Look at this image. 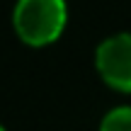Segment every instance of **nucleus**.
Listing matches in <instances>:
<instances>
[{
    "label": "nucleus",
    "instance_id": "1",
    "mask_svg": "<svg viewBox=\"0 0 131 131\" xmlns=\"http://www.w3.org/2000/svg\"><path fill=\"white\" fill-rule=\"evenodd\" d=\"M66 27L63 0H19L15 7V29L29 46H46Z\"/></svg>",
    "mask_w": 131,
    "mask_h": 131
},
{
    "label": "nucleus",
    "instance_id": "3",
    "mask_svg": "<svg viewBox=\"0 0 131 131\" xmlns=\"http://www.w3.org/2000/svg\"><path fill=\"white\" fill-rule=\"evenodd\" d=\"M100 131H131V107L112 109V112L102 119Z\"/></svg>",
    "mask_w": 131,
    "mask_h": 131
},
{
    "label": "nucleus",
    "instance_id": "2",
    "mask_svg": "<svg viewBox=\"0 0 131 131\" xmlns=\"http://www.w3.org/2000/svg\"><path fill=\"white\" fill-rule=\"evenodd\" d=\"M95 61L109 88L131 92V34H117L102 41Z\"/></svg>",
    "mask_w": 131,
    "mask_h": 131
}]
</instances>
